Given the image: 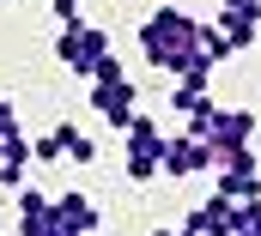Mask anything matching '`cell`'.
I'll list each match as a JSON object with an SVG mask.
<instances>
[{
	"mask_svg": "<svg viewBox=\"0 0 261 236\" xmlns=\"http://www.w3.org/2000/svg\"><path fill=\"white\" fill-rule=\"evenodd\" d=\"M140 55L152 61V67H164V73H213V61L200 55V18H189L182 6H158V12H146L140 18Z\"/></svg>",
	"mask_w": 261,
	"mask_h": 236,
	"instance_id": "cell-1",
	"label": "cell"
},
{
	"mask_svg": "<svg viewBox=\"0 0 261 236\" xmlns=\"http://www.w3.org/2000/svg\"><path fill=\"white\" fill-rule=\"evenodd\" d=\"M55 61L91 85V79L116 61V43H110V31H103V24H73V31H55Z\"/></svg>",
	"mask_w": 261,
	"mask_h": 236,
	"instance_id": "cell-2",
	"label": "cell"
},
{
	"mask_svg": "<svg viewBox=\"0 0 261 236\" xmlns=\"http://www.w3.org/2000/svg\"><path fill=\"white\" fill-rule=\"evenodd\" d=\"M91 115H103L110 127H128L140 115V91H134V79L122 73V61H110L97 79H91Z\"/></svg>",
	"mask_w": 261,
	"mask_h": 236,
	"instance_id": "cell-3",
	"label": "cell"
},
{
	"mask_svg": "<svg viewBox=\"0 0 261 236\" xmlns=\"http://www.w3.org/2000/svg\"><path fill=\"white\" fill-rule=\"evenodd\" d=\"M128 152H122V170H128V182H152L158 176V164H164V127H158V115H134L128 127Z\"/></svg>",
	"mask_w": 261,
	"mask_h": 236,
	"instance_id": "cell-4",
	"label": "cell"
},
{
	"mask_svg": "<svg viewBox=\"0 0 261 236\" xmlns=\"http://www.w3.org/2000/svg\"><path fill=\"white\" fill-rule=\"evenodd\" d=\"M213 170V145L195 139V133H170L164 139V164H158V176L170 182H189V176H206Z\"/></svg>",
	"mask_w": 261,
	"mask_h": 236,
	"instance_id": "cell-5",
	"label": "cell"
},
{
	"mask_svg": "<svg viewBox=\"0 0 261 236\" xmlns=\"http://www.w3.org/2000/svg\"><path fill=\"white\" fill-rule=\"evenodd\" d=\"M213 194H225V200H261V170H255V145H243V152H225L219 158V188Z\"/></svg>",
	"mask_w": 261,
	"mask_h": 236,
	"instance_id": "cell-6",
	"label": "cell"
},
{
	"mask_svg": "<svg viewBox=\"0 0 261 236\" xmlns=\"http://www.w3.org/2000/svg\"><path fill=\"white\" fill-rule=\"evenodd\" d=\"M49 224H55L61 236H91L97 224H103V212H97V200H91V194L67 188V194H55V200H49Z\"/></svg>",
	"mask_w": 261,
	"mask_h": 236,
	"instance_id": "cell-7",
	"label": "cell"
},
{
	"mask_svg": "<svg viewBox=\"0 0 261 236\" xmlns=\"http://www.w3.org/2000/svg\"><path fill=\"white\" fill-rule=\"evenodd\" d=\"M182 230H189V236H231V230H237V200L213 194V200H200V206H189Z\"/></svg>",
	"mask_w": 261,
	"mask_h": 236,
	"instance_id": "cell-8",
	"label": "cell"
},
{
	"mask_svg": "<svg viewBox=\"0 0 261 236\" xmlns=\"http://www.w3.org/2000/svg\"><path fill=\"white\" fill-rule=\"evenodd\" d=\"M49 133H55L61 158H73V164H97V145H91V133H85V127H73V121H55Z\"/></svg>",
	"mask_w": 261,
	"mask_h": 236,
	"instance_id": "cell-9",
	"label": "cell"
},
{
	"mask_svg": "<svg viewBox=\"0 0 261 236\" xmlns=\"http://www.w3.org/2000/svg\"><path fill=\"white\" fill-rule=\"evenodd\" d=\"M200 55L213 61V67H219V61H231V55H237V49H231V43H225V31H219V24H213V18H206V24H200Z\"/></svg>",
	"mask_w": 261,
	"mask_h": 236,
	"instance_id": "cell-10",
	"label": "cell"
},
{
	"mask_svg": "<svg viewBox=\"0 0 261 236\" xmlns=\"http://www.w3.org/2000/svg\"><path fill=\"white\" fill-rule=\"evenodd\" d=\"M6 139H18V109L0 97V145H6Z\"/></svg>",
	"mask_w": 261,
	"mask_h": 236,
	"instance_id": "cell-11",
	"label": "cell"
},
{
	"mask_svg": "<svg viewBox=\"0 0 261 236\" xmlns=\"http://www.w3.org/2000/svg\"><path fill=\"white\" fill-rule=\"evenodd\" d=\"M219 12H237V18H261V0H225Z\"/></svg>",
	"mask_w": 261,
	"mask_h": 236,
	"instance_id": "cell-12",
	"label": "cell"
},
{
	"mask_svg": "<svg viewBox=\"0 0 261 236\" xmlns=\"http://www.w3.org/2000/svg\"><path fill=\"white\" fill-rule=\"evenodd\" d=\"M152 236H189V230H182V224H170V230H152Z\"/></svg>",
	"mask_w": 261,
	"mask_h": 236,
	"instance_id": "cell-13",
	"label": "cell"
}]
</instances>
